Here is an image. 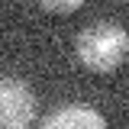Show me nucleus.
Listing matches in <instances>:
<instances>
[{
    "label": "nucleus",
    "mask_w": 129,
    "mask_h": 129,
    "mask_svg": "<svg viewBox=\"0 0 129 129\" xmlns=\"http://www.w3.org/2000/svg\"><path fill=\"white\" fill-rule=\"evenodd\" d=\"M78 58L94 74H110L116 68H123L126 58H129V36H126V29L119 23H110V19L90 23L78 36Z\"/></svg>",
    "instance_id": "nucleus-1"
},
{
    "label": "nucleus",
    "mask_w": 129,
    "mask_h": 129,
    "mask_svg": "<svg viewBox=\"0 0 129 129\" xmlns=\"http://www.w3.org/2000/svg\"><path fill=\"white\" fill-rule=\"evenodd\" d=\"M36 119V94L19 78H0V129H29Z\"/></svg>",
    "instance_id": "nucleus-2"
},
{
    "label": "nucleus",
    "mask_w": 129,
    "mask_h": 129,
    "mask_svg": "<svg viewBox=\"0 0 129 129\" xmlns=\"http://www.w3.org/2000/svg\"><path fill=\"white\" fill-rule=\"evenodd\" d=\"M42 129H107V123L90 107H61L42 119Z\"/></svg>",
    "instance_id": "nucleus-3"
},
{
    "label": "nucleus",
    "mask_w": 129,
    "mask_h": 129,
    "mask_svg": "<svg viewBox=\"0 0 129 129\" xmlns=\"http://www.w3.org/2000/svg\"><path fill=\"white\" fill-rule=\"evenodd\" d=\"M39 10L45 13H58V16H68V13H78L81 10V0H64V3H55V0H42Z\"/></svg>",
    "instance_id": "nucleus-4"
}]
</instances>
